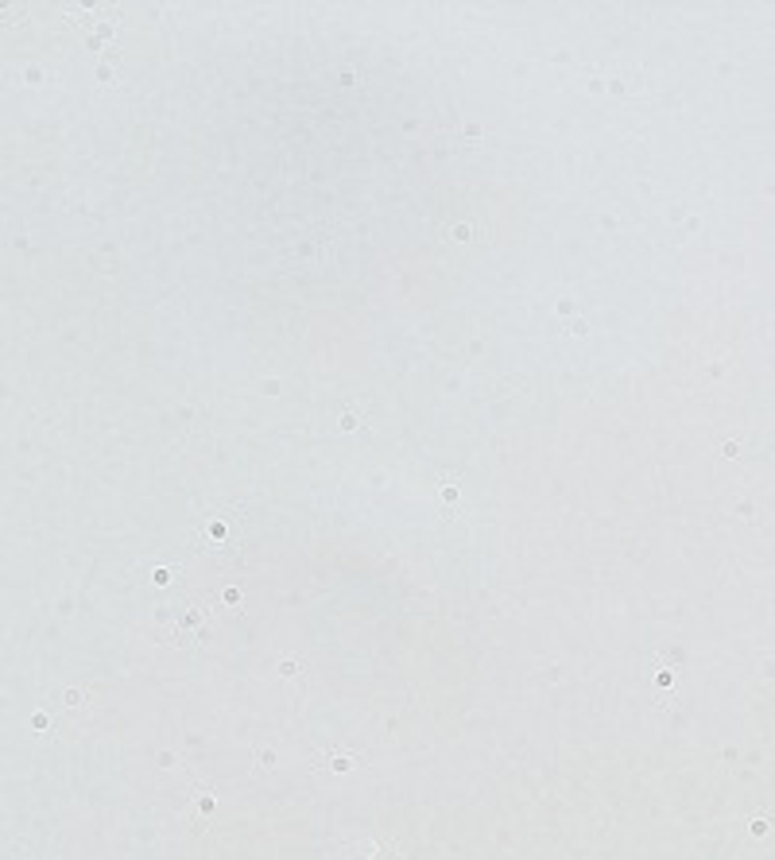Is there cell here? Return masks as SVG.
Wrapping results in <instances>:
<instances>
[{
    "instance_id": "obj_1",
    "label": "cell",
    "mask_w": 775,
    "mask_h": 860,
    "mask_svg": "<svg viewBox=\"0 0 775 860\" xmlns=\"http://www.w3.org/2000/svg\"><path fill=\"white\" fill-rule=\"evenodd\" d=\"M241 512L230 500H202L198 508V543L206 547H233V535H237Z\"/></svg>"
}]
</instances>
